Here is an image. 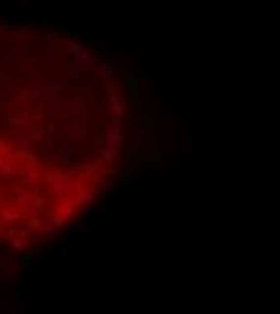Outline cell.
Instances as JSON below:
<instances>
[{"label": "cell", "mask_w": 280, "mask_h": 314, "mask_svg": "<svg viewBox=\"0 0 280 314\" xmlns=\"http://www.w3.org/2000/svg\"><path fill=\"white\" fill-rule=\"evenodd\" d=\"M70 22V12L68 10H41L34 7L27 12V25L34 29L39 27H51V25H65Z\"/></svg>", "instance_id": "1"}, {"label": "cell", "mask_w": 280, "mask_h": 314, "mask_svg": "<svg viewBox=\"0 0 280 314\" xmlns=\"http://www.w3.org/2000/svg\"><path fill=\"white\" fill-rule=\"evenodd\" d=\"M63 136H65V143H87L89 141V123L87 118H65V126H63Z\"/></svg>", "instance_id": "2"}, {"label": "cell", "mask_w": 280, "mask_h": 314, "mask_svg": "<svg viewBox=\"0 0 280 314\" xmlns=\"http://www.w3.org/2000/svg\"><path fill=\"white\" fill-rule=\"evenodd\" d=\"M136 184H138V165H126L123 170L118 171V186H116V194L118 196H131L136 191Z\"/></svg>", "instance_id": "3"}, {"label": "cell", "mask_w": 280, "mask_h": 314, "mask_svg": "<svg viewBox=\"0 0 280 314\" xmlns=\"http://www.w3.org/2000/svg\"><path fill=\"white\" fill-rule=\"evenodd\" d=\"M89 99L84 94H70L65 99V118H87L89 116Z\"/></svg>", "instance_id": "4"}, {"label": "cell", "mask_w": 280, "mask_h": 314, "mask_svg": "<svg viewBox=\"0 0 280 314\" xmlns=\"http://www.w3.org/2000/svg\"><path fill=\"white\" fill-rule=\"evenodd\" d=\"M92 191L102 199V196H109L112 191H116V179H113L112 174H94L92 176Z\"/></svg>", "instance_id": "5"}, {"label": "cell", "mask_w": 280, "mask_h": 314, "mask_svg": "<svg viewBox=\"0 0 280 314\" xmlns=\"http://www.w3.org/2000/svg\"><path fill=\"white\" fill-rule=\"evenodd\" d=\"M25 220V210L15 208V205H2L0 208V223L7 225V228H15V223H22Z\"/></svg>", "instance_id": "6"}, {"label": "cell", "mask_w": 280, "mask_h": 314, "mask_svg": "<svg viewBox=\"0 0 280 314\" xmlns=\"http://www.w3.org/2000/svg\"><path fill=\"white\" fill-rule=\"evenodd\" d=\"M65 228L70 229L73 234H83V237H89V234H94L97 232V223L89 218V220H70V223H65Z\"/></svg>", "instance_id": "7"}, {"label": "cell", "mask_w": 280, "mask_h": 314, "mask_svg": "<svg viewBox=\"0 0 280 314\" xmlns=\"http://www.w3.org/2000/svg\"><path fill=\"white\" fill-rule=\"evenodd\" d=\"M65 92H68V80L63 75L46 80V97H65Z\"/></svg>", "instance_id": "8"}, {"label": "cell", "mask_w": 280, "mask_h": 314, "mask_svg": "<svg viewBox=\"0 0 280 314\" xmlns=\"http://www.w3.org/2000/svg\"><path fill=\"white\" fill-rule=\"evenodd\" d=\"M97 200H99V196H97L92 189H83L80 194H75V196H73L70 203H73L75 208H92V205H97Z\"/></svg>", "instance_id": "9"}, {"label": "cell", "mask_w": 280, "mask_h": 314, "mask_svg": "<svg viewBox=\"0 0 280 314\" xmlns=\"http://www.w3.org/2000/svg\"><path fill=\"white\" fill-rule=\"evenodd\" d=\"M27 94H29V99H46V78L34 75L27 87Z\"/></svg>", "instance_id": "10"}, {"label": "cell", "mask_w": 280, "mask_h": 314, "mask_svg": "<svg viewBox=\"0 0 280 314\" xmlns=\"http://www.w3.org/2000/svg\"><path fill=\"white\" fill-rule=\"evenodd\" d=\"M31 191L34 189H22V186H12V200H15V208H25L29 205V200H31Z\"/></svg>", "instance_id": "11"}, {"label": "cell", "mask_w": 280, "mask_h": 314, "mask_svg": "<svg viewBox=\"0 0 280 314\" xmlns=\"http://www.w3.org/2000/svg\"><path fill=\"white\" fill-rule=\"evenodd\" d=\"M29 205H31V210H46L49 205H51V199L44 194V191H39V189H34L31 191V200H29Z\"/></svg>", "instance_id": "12"}, {"label": "cell", "mask_w": 280, "mask_h": 314, "mask_svg": "<svg viewBox=\"0 0 280 314\" xmlns=\"http://www.w3.org/2000/svg\"><path fill=\"white\" fill-rule=\"evenodd\" d=\"M107 83H113L116 80V73H118V68H116V60L113 58H107L104 63H99V70H97Z\"/></svg>", "instance_id": "13"}, {"label": "cell", "mask_w": 280, "mask_h": 314, "mask_svg": "<svg viewBox=\"0 0 280 314\" xmlns=\"http://www.w3.org/2000/svg\"><path fill=\"white\" fill-rule=\"evenodd\" d=\"M54 268H56V263H54V261H49V258H31V261H29V271H31V273H51V271H54Z\"/></svg>", "instance_id": "14"}, {"label": "cell", "mask_w": 280, "mask_h": 314, "mask_svg": "<svg viewBox=\"0 0 280 314\" xmlns=\"http://www.w3.org/2000/svg\"><path fill=\"white\" fill-rule=\"evenodd\" d=\"M25 223H27L29 229H34V232H39V229L46 225V218L39 213V210H27L25 213Z\"/></svg>", "instance_id": "15"}, {"label": "cell", "mask_w": 280, "mask_h": 314, "mask_svg": "<svg viewBox=\"0 0 280 314\" xmlns=\"http://www.w3.org/2000/svg\"><path fill=\"white\" fill-rule=\"evenodd\" d=\"M83 75H84V65H80L78 60L65 63V70H63V78L65 80H83Z\"/></svg>", "instance_id": "16"}, {"label": "cell", "mask_w": 280, "mask_h": 314, "mask_svg": "<svg viewBox=\"0 0 280 314\" xmlns=\"http://www.w3.org/2000/svg\"><path fill=\"white\" fill-rule=\"evenodd\" d=\"M10 252L17 257H25L29 252V239L27 237H10Z\"/></svg>", "instance_id": "17"}, {"label": "cell", "mask_w": 280, "mask_h": 314, "mask_svg": "<svg viewBox=\"0 0 280 314\" xmlns=\"http://www.w3.org/2000/svg\"><path fill=\"white\" fill-rule=\"evenodd\" d=\"M17 174H20V165H17V160H5V165L0 167V176L2 179H17Z\"/></svg>", "instance_id": "18"}, {"label": "cell", "mask_w": 280, "mask_h": 314, "mask_svg": "<svg viewBox=\"0 0 280 314\" xmlns=\"http://www.w3.org/2000/svg\"><path fill=\"white\" fill-rule=\"evenodd\" d=\"M83 189H87V186H84V176H75V174H70V176H68V181H65V191L75 196V194H80Z\"/></svg>", "instance_id": "19"}, {"label": "cell", "mask_w": 280, "mask_h": 314, "mask_svg": "<svg viewBox=\"0 0 280 314\" xmlns=\"http://www.w3.org/2000/svg\"><path fill=\"white\" fill-rule=\"evenodd\" d=\"M109 107H112V116L113 118H123L126 116V102L121 97H109Z\"/></svg>", "instance_id": "20"}, {"label": "cell", "mask_w": 280, "mask_h": 314, "mask_svg": "<svg viewBox=\"0 0 280 314\" xmlns=\"http://www.w3.org/2000/svg\"><path fill=\"white\" fill-rule=\"evenodd\" d=\"M39 176H41V174H31V171L20 170V174H17V184H20L22 189H31V186L39 181Z\"/></svg>", "instance_id": "21"}, {"label": "cell", "mask_w": 280, "mask_h": 314, "mask_svg": "<svg viewBox=\"0 0 280 314\" xmlns=\"http://www.w3.org/2000/svg\"><path fill=\"white\" fill-rule=\"evenodd\" d=\"M46 102H49V109L54 114L63 116V112H65V97H46Z\"/></svg>", "instance_id": "22"}, {"label": "cell", "mask_w": 280, "mask_h": 314, "mask_svg": "<svg viewBox=\"0 0 280 314\" xmlns=\"http://www.w3.org/2000/svg\"><path fill=\"white\" fill-rule=\"evenodd\" d=\"M56 210H58V213H60V215H63V218H65V223H70V220H75V205H73L70 200H63V203L58 205Z\"/></svg>", "instance_id": "23"}, {"label": "cell", "mask_w": 280, "mask_h": 314, "mask_svg": "<svg viewBox=\"0 0 280 314\" xmlns=\"http://www.w3.org/2000/svg\"><path fill=\"white\" fill-rule=\"evenodd\" d=\"M36 58H20V63H17V70L20 73H29V75H34L36 73Z\"/></svg>", "instance_id": "24"}, {"label": "cell", "mask_w": 280, "mask_h": 314, "mask_svg": "<svg viewBox=\"0 0 280 314\" xmlns=\"http://www.w3.org/2000/svg\"><path fill=\"white\" fill-rule=\"evenodd\" d=\"M181 145H184V147H181V150H184V155H186V157H191V155L196 152V136L186 133V136L181 138Z\"/></svg>", "instance_id": "25"}, {"label": "cell", "mask_w": 280, "mask_h": 314, "mask_svg": "<svg viewBox=\"0 0 280 314\" xmlns=\"http://www.w3.org/2000/svg\"><path fill=\"white\" fill-rule=\"evenodd\" d=\"M68 176H70V174H65V171H49V174L44 176V181L54 186V184H65Z\"/></svg>", "instance_id": "26"}, {"label": "cell", "mask_w": 280, "mask_h": 314, "mask_svg": "<svg viewBox=\"0 0 280 314\" xmlns=\"http://www.w3.org/2000/svg\"><path fill=\"white\" fill-rule=\"evenodd\" d=\"M54 157H56L58 162H63V165H65V162L70 160V145L60 143V145H58V150H54Z\"/></svg>", "instance_id": "27"}, {"label": "cell", "mask_w": 280, "mask_h": 314, "mask_svg": "<svg viewBox=\"0 0 280 314\" xmlns=\"http://www.w3.org/2000/svg\"><path fill=\"white\" fill-rule=\"evenodd\" d=\"M46 225H51L54 229H58L60 232V228H65V218L58 213V210H54L51 215H49V220H46Z\"/></svg>", "instance_id": "28"}, {"label": "cell", "mask_w": 280, "mask_h": 314, "mask_svg": "<svg viewBox=\"0 0 280 314\" xmlns=\"http://www.w3.org/2000/svg\"><path fill=\"white\" fill-rule=\"evenodd\" d=\"M102 165H104V162H99V160H87V162H83V170H84V174L94 176V174H99Z\"/></svg>", "instance_id": "29"}, {"label": "cell", "mask_w": 280, "mask_h": 314, "mask_svg": "<svg viewBox=\"0 0 280 314\" xmlns=\"http://www.w3.org/2000/svg\"><path fill=\"white\" fill-rule=\"evenodd\" d=\"M44 138H46V133L41 128H29V145L36 147L39 143H44Z\"/></svg>", "instance_id": "30"}, {"label": "cell", "mask_w": 280, "mask_h": 314, "mask_svg": "<svg viewBox=\"0 0 280 314\" xmlns=\"http://www.w3.org/2000/svg\"><path fill=\"white\" fill-rule=\"evenodd\" d=\"M29 102V94H27V87L22 89V92H17L15 97H12V102H10V109L12 107H20V104H27Z\"/></svg>", "instance_id": "31"}, {"label": "cell", "mask_w": 280, "mask_h": 314, "mask_svg": "<svg viewBox=\"0 0 280 314\" xmlns=\"http://www.w3.org/2000/svg\"><path fill=\"white\" fill-rule=\"evenodd\" d=\"M17 278V271L15 268H7V266H0V281H15Z\"/></svg>", "instance_id": "32"}, {"label": "cell", "mask_w": 280, "mask_h": 314, "mask_svg": "<svg viewBox=\"0 0 280 314\" xmlns=\"http://www.w3.org/2000/svg\"><path fill=\"white\" fill-rule=\"evenodd\" d=\"M39 167H41V165H39V160H27V162H22V167H20V170H22V171H31V174H41Z\"/></svg>", "instance_id": "33"}, {"label": "cell", "mask_w": 280, "mask_h": 314, "mask_svg": "<svg viewBox=\"0 0 280 314\" xmlns=\"http://www.w3.org/2000/svg\"><path fill=\"white\" fill-rule=\"evenodd\" d=\"M133 133H136V138H145V136H147V126H145L140 118L133 121Z\"/></svg>", "instance_id": "34"}, {"label": "cell", "mask_w": 280, "mask_h": 314, "mask_svg": "<svg viewBox=\"0 0 280 314\" xmlns=\"http://www.w3.org/2000/svg\"><path fill=\"white\" fill-rule=\"evenodd\" d=\"M83 46H84L83 41H68V44H65V49H68V54H70V56H73V58L78 56V51H80Z\"/></svg>", "instance_id": "35"}, {"label": "cell", "mask_w": 280, "mask_h": 314, "mask_svg": "<svg viewBox=\"0 0 280 314\" xmlns=\"http://www.w3.org/2000/svg\"><path fill=\"white\" fill-rule=\"evenodd\" d=\"M10 17H12V12H10V10H2V12H0V36L5 34V29H7V20H10Z\"/></svg>", "instance_id": "36"}, {"label": "cell", "mask_w": 280, "mask_h": 314, "mask_svg": "<svg viewBox=\"0 0 280 314\" xmlns=\"http://www.w3.org/2000/svg\"><path fill=\"white\" fill-rule=\"evenodd\" d=\"M65 39H68V41H80V39H83V31H80V29H68Z\"/></svg>", "instance_id": "37"}, {"label": "cell", "mask_w": 280, "mask_h": 314, "mask_svg": "<svg viewBox=\"0 0 280 314\" xmlns=\"http://www.w3.org/2000/svg\"><path fill=\"white\" fill-rule=\"evenodd\" d=\"M51 191L56 194L58 199H65V196H68V191H65V184H54V186H51Z\"/></svg>", "instance_id": "38"}, {"label": "cell", "mask_w": 280, "mask_h": 314, "mask_svg": "<svg viewBox=\"0 0 280 314\" xmlns=\"http://www.w3.org/2000/svg\"><path fill=\"white\" fill-rule=\"evenodd\" d=\"M104 51H107V54H109V58H112L113 54H126L128 49H123V46H116V44H109V46H107Z\"/></svg>", "instance_id": "39"}, {"label": "cell", "mask_w": 280, "mask_h": 314, "mask_svg": "<svg viewBox=\"0 0 280 314\" xmlns=\"http://www.w3.org/2000/svg\"><path fill=\"white\" fill-rule=\"evenodd\" d=\"M92 220H94L97 225H102V223L107 220V210H104V208H99V210H97V213L92 215Z\"/></svg>", "instance_id": "40"}, {"label": "cell", "mask_w": 280, "mask_h": 314, "mask_svg": "<svg viewBox=\"0 0 280 314\" xmlns=\"http://www.w3.org/2000/svg\"><path fill=\"white\" fill-rule=\"evenodd\" d=\"M109 131H123V118H113V116H112V123H109Z\"/></svg>", "instance_id": "41"}, {"label": "cell", "mask_w": 280, "mask_h": 314, "mask_svg": "<svg viewBox=\"0 0 280 314\" xmlns=\"http://www.w3.org/2000/svg\"><path fill=\"white\" fill-rule=\"evenodd\" d=\"M107 92H109V97H121V94H118V85H116V80H113V83H107Z\"/></svg>", "instance_id": "42"}, {"label": "cell", "mask_w": 280, "mask_h": 314, "mask_svg": "<svg viewBox=\"0 0 280 314\" xmlns=\"http://www.w3.org/2000/svg\"><path fill=\"white\" fill-rule=\"evenodd\" d=\"M27 36H29V39H31V41H39V39H41V29H34V27H29Z\"/></svg>", "instance_id": "43"}, {"label": "cell", "mask_w": 280, "mask_h": 314, "mask_svg": "<svg viewBox=\"0 0 280 314\" xmlns=\"http://www.w3.org/2000/svg\"><path fill=\"white\" fill-rule=\"evenodd\" d=\"M94 44H97V46H102V49H107V46H109V39H104V36H97V39H94Z\"/></svg>", "instance_id": "44"}, {"label": "cell", "mask_w": 280, "mask_h": 314, "mask_svg": "<svg viewBox=\"0 0 280 314\" xmlns=\"http://www.w3.org/2000/svg\"><path fill=\"white\" fill-rule=\"evenodd\" d=\"M12 78H10V73H5V70H0V85H7Z\"/></svg>", "instance_id": "45"}, {"label": "cell", "mask_w": 280, "mask_h": 314, "mask_svg": "<svg viewBox=\"0 0 280 314\" xmlns=\"http://www.w3.org/2000/svg\"><path fill=\"white\" fill-rule=\"evenodd\" d=\"M142 70H145L147 75L152 73V58H145V65H142Z\"/></svg>", "instance_id": "46"}, {"label": "cell", "mask_w": 280, "mask_h": 314, "mask_svg": "<svg viewBox=\"0 0 280 314\" xmlns=\"http://www.w3.org/2000/svg\"><path fill=\"white\" fill-rule=\"evenodd\" d=\"M34 121H44V109L39 107V112H34Z\"/></svg>", "instance_id": "47"}, {"label": "cell", "mask_w": 280, "mask_h": 314, "mask_svg": "<svg viewBox=\"0 0 280 314\" xmlns=\"http://www.w3.org/2000/svg\"><path fill=\"white\" fill-rule=\"evenodd\" d=\"M104 199H107V203H113V200L118 199V194H116V191H112V194H109V196H104Z\"/></svg>", "instance_id": "48"}, {"label": "cell", "mask_w": 280, "mask_h": 314, "mask_svg": "<svg viewBox=\"0 0 280 314\" xmlns=\"http://www.w3.org/2000/svg\"><path fill=\"white\" fill-rule=\"evenodd\" d=\"M165 131H167V133H171V118H165Z\"/></svg>", "instance_id": "49"}, {"label": "cell", "mask_w": 280, "mask_h": 314, "mask_svg": "<svg viewBox=\"0 0 280 314\" xmlns=\"http://www.w3.org/2000/svg\"><path fill=\"white\" fill-rule=\"evenodd\" d=\"M2 239H5V225L0 223V242H2Z\"/></svg>", "instance_id": "50"}, {"label": "cell", "mask_w": 280, "mask_h": 314, "mask_svg": "<svg viewBox=\"0 0 280 314\" xmlns=\"http://www.w3.org/2000/svg\"><path fill=\"white\" fill-rule=\"evenodd\" d=\"M0 314H20L17 310H0Z\"/></svg>", "instance_id": "51"}, {"label": "cell", "mask_w": 280, "mask_h": 314, "mask_svg": "<svg viewBox=\"0 0 280 314\" xmlns=\"http://www.w3.org/2000/svg\"><path fill=\"white\" fill-rule=\"evenodd\" d=\"M5 160H7V157H5V155H0V167L5 165Z\"/></svg>", "instance_id": "52"}, {"label": "cell", "mask_w": 280, "mask_h": 314, "mask_svg": "<svg viewBox=\"0 0 280 314\" xmlns=\"http://www.w3.org/2000/svg\"><path fill=\"white\" fill-rule=\"evenodd\" d=\"M0 203H2V194H0Z\"/></svg>", "instance_id": "53"}]
</instances>
